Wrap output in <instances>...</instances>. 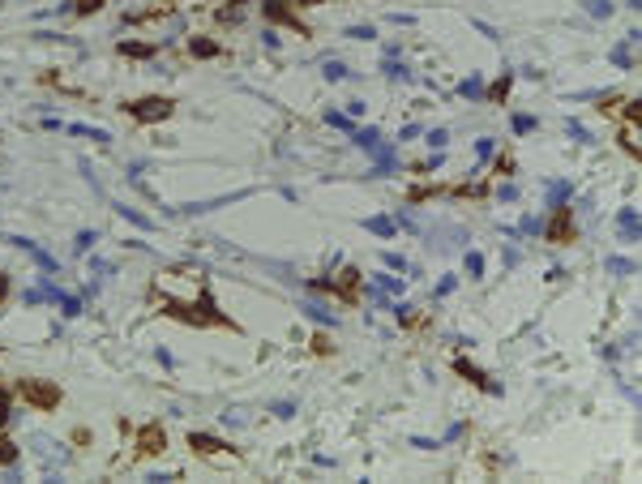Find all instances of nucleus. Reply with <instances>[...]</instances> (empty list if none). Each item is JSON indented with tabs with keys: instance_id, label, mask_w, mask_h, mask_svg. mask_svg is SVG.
<instances>
[{
	"instance_id": "obj_1",
	"label": "nucleus",
	"mask_w": 642,
	"mask_h": 484,
	"mask_svg": "<svg viewBox=\"0 0 642 484\" xmlns=\"http://www.w3.org/2000/svg\"><path fill=\"white\" fill-rule=\"evenodd\" d=\"M163 313L167 317H176V321H184V326H218V330H240L227 313H218V304H214V296H210V287H201V296L189 304V300H176V296H167L163 300Z\"/></svg>"
},
{
	"instance_id": "obj_2",
	"label": "nucleus",
	"mask_w": 642,
	"mask_h": 484,
	"mask_svg": "<svg viewBox=\"0 0 642 484\" xmlns=\"http://www.w3.org/2000/svg\"><path fill=\"white\" fill-rule=\"evenodd\" d=\"M18 395H22L35 412H56V407L65 403V390H60L56 382H48V378H22V382H18Z\"/></svg>"
},
{
	"instance_id": "obj_3",
	"label": "nucleus",
	"mask_w": 642,
	"mask_h": 484,
	"mask_svg": "<svg viewBox=\"0 0 642 484\" xmlns=\"http://www.w3.org/2000/svg\"><path fill=\"white\" fill-rule=\"evenodd\" d=\"M124 111L138 120V125H159V120H167L172 111H176V103L167 99V94H146V99H133V103H124Z\"/></svg>"
},
{
	"instance_id": "obj_4",
	"label": "nucleus",
	"mask_w": 642,
	"mask_h": 484,
	"mask_svg": "<svg viewBox=\"0 0 642 484\" xmlns=\"http://www.w3.org/2000/svg\"><path fill=\"white\" fill-rule=\"evenodd\" d=\"M544 236L553 240V245H574L578 240V219H574V206H553L548 223H544Z\"/></svg>"
},
{
	"instance_id": "obj_5",
	"label": "nucleus",
	"mask_w": 642,
	"mask_h": 484,
	"mask_svg": "<svg viewBox=\"0 0 642 484\" xmlns=\"http://www.w3.org/2000/svg\"><path fill=\"white\" fill-rule=\"evenodd\" d=\"M309 287H313V292H334V296H343L347 304H355V287H360V270H355V266H343V270H334L330 279H313Z\"/></svg>"
},
{
	"instance_id": "obj_6",
	"label": "nucleus",
	"mask_w": 642,
	"mask_h": 484,
	"mask_svg": "<svg viewBox=\"0 0 642 484\" xmlns=\"http://www.w3.org/2000/svg\"><path fill=\"white\" fill-rule=\"evenodd\" d=\"M163 450H167V429H163V424H142V429H138V454L155 458V454H163Z\"/></svg>"
},
{
	"instance_id": "obj_7",
	"label": "nucleus",
	"mask_w": 642,
	"mask_h": 484,
	"mask_svg": "<svg viewBox=\"0 0 642 484\" xmlns=\"http://www.w3.org/2000/svg\"><path fill=\"white\" fill-rule=\"evenodd\" d=\"M454 373H458V378H467L471 386H480V390H488V395H501V386H497V382H492V378H488L484 369H475V365H471V360H467V356H458V360H454Z\"/></svg>"
},
{
	"instance_id": "obj_8",
	"label": "nucleus",
	"mask_w": 642,
	"mask_h": 484,
	"mask_svg": "<svg viewBox=\"0 0 642 484\" xmlns=\"http://www.w3.org/2000/svg\"><path fill=\"white\" fill-rule=\"evenodd\" d=\"M262 13H266V22H275V26L304 31V26H300V18L292 13V5H287V0H266V5H262Z\"/></svg>"
},
{
	"instance_id": "obj_9",
	"label": "nucleus",
	"mask_w": 642,
	"mask_h": 484,
	"mask_svg": "<svg viewBox=\"0 0 642 484\" xmlns=\"http://www.w3.org/2000/svg\"><path fill=\"white\" fill-rule=\"evenodd\" d=\"M189 446H193V454H201V458H210V454H223V450H231L227 441H218V437H210V433H189Z\"/></svg>"
},
{
	"instance_id": "obj_10",
	"label": "nucleus",
	"mask_w": 642,
	"mask_h": 484,
	"mask_svg": "<svg viewBox=\"0 0 642 484\" xmlns=\"http://www.w3.org/2000/svg\"><path fill=\"white\" fill-rule=\"evenodd\" d=\"M616 227L625 240H642V227H638V206H621L616 210Z\"/></svg>"
},
{
	"instance_id": "obj_11",
	"label": "nucleus",
	"mask_w": 642,
	"mask_h": 484,
	"mask_svg": "<svg viewBox=\"0 0 642 484\" xmlns=\"http://www.w3.org/2000/svg\"><path fill=\"white\" fill-rule=\"evenodd\" d=\"M372 155H377V176H394V167H399V159H394V150H390V146H385V142H381V146H377Z\"/></svg>"
},
{
	"instance_id": "obj_12",
	"label": "nucleus",
	"mask_w": 642,
	"mask_h": 484,
	"mask_svg": "<svg viewBox=\"0 0 642 484\" xmlns=\"http://www.w3.org/2000/svg\"><path fill=\"white\" fill-rule=\"evenodd\" d=\"M189 52H193L197 60H210V56H218V43L206 39V35H193V39H189Z\"/></svg>"
},
{
	"instance_id": "obj_13",
	"label": "nucleus",
	"mask_w": 642,
	"mask_h": 484,
	"mask_svg": "<svg viewBox=\"0 0 642 484\" xmlns=\"http://www.w3.org/2000/svg\"><path fill=\"white\" fill-rule=\"evenodd\" d=\"M612 65H616V69H625V73H633V69H638V60H633V43H616V48H612Z\"/></svg>"
},
{
	"instance_id": "obj_14",
	"label": "nucleus",
	"mask_w": 642,
	"mask_h": 484,
	"mask_svg": "<svg viewBox=\"0 0 642 484\" xmlns=\"http://www.w3.org/2000/svg\"><path fill=\"white\" fill-rule=\"evenodd\" d=\"M509 86H514V69H509V73H501V77H497L492 86H484V94H488L492 103H505V94H509Z\"/></svg>"
},
{
	"instance_id": "obj_15",
	"label": "nucleus",
	"mask_w": 642,
	"mask_h": 484,
	"mask_svg": "<svg viewBox=\"0 0 642 484\" xmlns=\"http://www.w3.org/2000/svg\"><path fill=\"white\" fill-rule=\"evenodd\" d=\"M155 52H159L155 43H133V39H124V43H120V56H133V60H150Z\"/></svg>"
},
{
	"instance_id": "obj_16",
	"label": "nucleus",
	"mask_w": 642,
	"mask_h": 484,
	"mask_svg": "<svg viewBox=\"0 0 642 484\" xmlns=\"http://www.w3.org/2000/svg\"><path fill=\"white\" fill-rule=\"evenodd\" d=\"M364 231H372V236H394V231H399V223H394V219H385V214H372V219H364Z\"/></svg>"
},
{
	"instance_id": "obj_17",
	"label": "nucleus",
	"mask_w": 642,
	"mask_h": 484,
	"mask_svg": "<svg viewBox=\"0 0 642 484\" xmlns=\"http://www.w3.org/2000/svg\"><path fill=\"white\" fill-rule=\"evenodd\" d=\"M621 142H625V150L638 159L642 155V142H638V120H625V129H621Z\"/></svg>"
},
{
	"instance_id": "obj_18",
	"label": "nucleus",
	"mask_w": 642,
	"mask_h": 484,
	"mask_svg": "<svg viewBox=\"0 0 642 484\" xmlns=\"http://www.w3.org/2000/svg\"><path fill=\"white\" fill-rule=\"evenodd\" d=\"M582 9H587L591 18H599V22H604V18H612V9H616V5H612V0H582Z\"/></svg>"
},
{
	"instance_id": "obj_19",
	"label": "nucleus",
	"mask_w": 642,
	"mask_h": 484,
	"mask_svg": "<svg viewBox=\"0 0 642 484\" xmlns=\"http://www.w3.org/2000/svg\"><path fill=\"white\" fill-rule=\"evenodd\" d=\"M570 193H574V185H570V180H553V185H548V206H561Z\"/></svg>"
},
{
	"instance_id": "obj_20",
	"label": "nucleus",
	"mask_w": 642,
	"mask_h": 484,
	"mask_svg": "<svg viewBox=\"0 0 642 484\" xmlns=\"http://www.w3.org/2000/svg\"><path fill=\"white\" fill-rule=\"evenodd\" d=\"M35 446H39V454H43V458H52V463H65V458H69V450H56V441H52V437H39Z\"/></svg>"
},
{
	"instance_id": "obj_21",
	"label": "nucleus",
	"mask_w": 642,
	"mask_h": 484,
	"mask_svg": "<svg viewBox=\"0 0 642 484\" xmlns=\"http://www.w3.org/2000/svg\"><path fill=\"white\" fill-rule=\"evenodd\" d=\"M18 454H22V450H18V441L0 437V467H13V463H18Z\"/></svg>"
},
{
	"instance_id": "obj_22",
	"label": "nucleus",
	"mask_w": 642,
	"mask_h": 484,
	"mask_svg": "<svg viewBox=\"0 0 642 484\" xmlns=\"http://www.w3.org/2000/svg\"><path fill=\"white\" fill-rule=\"evenodd\" d=\"M437 193H445V189H441V185H420V189H411V193H407V202H411V206H420V202H428V197H437Z\"/></svg>"
},
{
	"instance_id": "obj_23",
	"label": "nucleus",
	"mask_w": 642,
	"mask_h": 484,
	"mask_svg": "<svg viewBox=\"0 0 642 484\" xmlns=\"http://www.w3.org/2000/svg\"><path fill=\"white\" fill-rule=\"evenodd\" d=\"M69 138H90V142H107L103 129H90V125H69Z\"/></svg>"
},
{
	"instance_id": "obj_24",
	"label": "nucleus",
	"mask_w": 642,
	"mask_h": 484,
	"mask_svg": "<svg viewBox=\"0 0 642 484\" xmlns=\"http://www.w3.org/2000/svg\"><path fill=\"white\" fill-rule=\"evenodd\" d=\"M355 146L377 150V146H381V133H377V129H355Z\"/></svg>"
},
{
	"instance_id": "obj_25",
	"label": "nucleus",
	"mask_w": 642,
	"mask_h": 484,
	"mask_svg": "<svg viewBox=\"0 0 642 484\" xmlns=\"http://www.w3.org/2000/svg\"><path fill=\"white\" fill-rule=\"evenodd\" d=\"M240 18H244V0H236V5H223V9H218V22H223V26H227V22H240Z\"/></svg>"
},
{
	"instance_id": "obj_26",
	"label": "nucleus",
	"mask_w": 642,
	"mask_h": 484,
	"mask_svg": "<svg viewBox=\"0 0 642 484\" xmlns=\"http://www.w3.org/2000/svg\"><path fill=\"white\" fill-rule=\"evenodd\" d=\"M463 266H467V275H471V279H480V275H484V253H475V249H471V253L463 258Z\"/></svg>"
},
{
	"instance_id": "obj_27",
	"label": "nucleus",
	"mask_w": 642,
	"mask_h": 484,
	"mask_svg": "<svg viewBox=\"0 0 642 484\" xmlns=\"http://www.w3.org/2000/svg\"><path fill=\"white\" fill-rule=\"evenodd\" d=\"M103 9V0H73V13L77 18H90V13H99Z\"/></svg>"
},
{
	"instance_id": "obj_28",
	"label": "nucleus",
	"mask_w": 642,
	"mask_h": 484,
	"mask_svg": "<svg viewBox=\"0 0 642 484\" xmlns=\"http://www.w3.org/2000/svg\"><path fill=\"white\" fill-rule=\"evenodd\" d=\"M638 266L629 262V258H608V275H633Z\"/></svg>"
},
{
	"instance_id": "obj_29",
	"label": "nucleus",
	"mask_w": 642,
	"mask_h": 484,
	"mask_svg": "<svg viewBox=\"0 0 642 484\" xmlns=\"http://www.w3.org/2000/svg\"><path fill=\"white\" fill-rule=\"evenodd\" d=\"M326 125H334V129L351 133V116H343V111H326Z\"/></svg>"
},
{
	"instance_id": "obj_30",
	"label": "nucleus",
	"mask_w": 642,
	"mask_h": 484,
	"mask_svg": "<svg viewBox=\"0 0 642 484\" xmlns=\"http://www.w3.org/2000/svg\"><path fill=\"white\" fill-rule=\"evenodd\" d=\"M60 313H65V317H77V313H82V300H77V296H60Z\"/></svg>"
},
{
	"instance_id": "obj_31",
	"label": "nucleus",
	"mask_w": 642,
	"mask_h": 484,
	"mask_svg": "<svg viewBox=\"0 0 642 484\" xmlns=\"http://www.w3.org/2000/svg\"><path fill=\"white\" fill-rule=\"evenodd\" d=\"M309 317H313V321H321V326H334V321H338V317H334V313H326L321 304H309Z\"/></svg>"
},
{
	"instance_id": "obj_32",
	"label": "nucleus",
	"mask_w": 642,
	"mask_h": 484,
	"mask_svg": "<svg viewBox=\"0 0 642 484\" xmlns=\"http://www.w3.org/2000/svg\"><path fill=\"white\" fill-rule=\"evenodd\" d=\"M372 287H381V292H403V283H399V279H390V275H377V279H372Z\"/></svg>"
},
{
	"instance_id": "obj_33",
	"label": "nucleus",
	"mask_w": 642,
	"mask_h": 484,
	"mask_svg": "<svg viewBox=\"0 0 642 484\" xmlns=\"http://www.w3.org/2000/svg\"><path fill=\"white\" fill-rule=\"evenodd\" d=\"M463 94H467V99H480V94H484V82H480V77H467V82H463Z\"/></svg>"
},
{
	"instance_id": "obj_34",
	"label": "nucleus",
	"mask_w": 642,
	"mask_h": 484,
	"mask_svg": "<svg viewBox=\"0 0 642 484\" xmlns=\"http://www.w3.org/2000/svg\"><path fill=\"white\" fill-rule=\"evenodd\" d=\"M9 416H13V412H9V390H5V386H0V429H5V424H9Z\"/></svg>"
},
{
	"instance_id": "obj_35",
	"label": "nucleus",
	"mask_w": 642,
	"mask_h": 484,
	"mask_svg": "<svg viewBox=\"0 0 642 484\" xmlns=\"http://www.w3.org/2000/svg\"><path fill=\"white\" fill-rule=\"evenodd\" d=\"M536 129V116H514V133H531Z\"/></svg>"
},
{
	"instance_id": "obj_36",
	"label": "nucleus",
	"mask_w": 642,
	"mask_h": 484,
	"mask_svg": "<svg viewBox=\"0 0 642 484\" xmlns=\"http://www.w3.org/2000/svg\"><path fill=\"white\" fill-rule=\"evenodd\" d=\"M565 129H570V138H574V142H591V133L578 125V120H565Z\"/></svg>"
},
{
	"instance_id": "obj_37",
	"label": "nucleus",
	"mask_w": 642,
	"mask_h": 484,
	"mask_svg": "<svg viewBox=\"0 0 642 484\" xmlns=\"http://www.w3.org/2000/svg\"><path fill=\"white\" fill-rule=\"evenodd\" d=\"M385 73H390V77H399V82H407V77H411V69H407V65H399V60H390V65H385Z\"/></svg>"
},
{
	"instance_id": "obj_38",
	"label": "nucleus",
	"mask_w": 642,
	"mask_h": 484,
	"mask_svg": "<svg viewBox=\"0 0 642 484\" xmlns=\"http://www.w3.org/2000/svg\"><path fill=\"white\" fill-rule=\"evenodd\" d=\"M343 35H351V39H377V31H372V26H347Z\"/></svg>"
},
{
	"instance_id": "obj_39",
	"label": "nucleus",
	"mask_w": 642,
	"mask_h": 484,
	"mask_svg": "<svg viewBox=\"0 0 642 484\" xmlns=\"http://www.w3.org/2000/svg\"><path fill=\"white\" fill-rule=\"evenodd\" d=\"M445 142H450V133H445V129H433V133H428V146H433V150H441Z\"/></svg>"
},
{
	"instance_id": "obj_40",
	"label": "nucleus",
	"mask_w": 642,
	"mask_h": 484,
	"mask_svg": "<svg viewBox=\"0 0 642 484\" xmlns=\"http://www.w3.org/2000/svg\"><path fill=\"white\" fill-rule=\"evenodd\" d=\"M475 159H480V163H484V159H492V142H488V138H480V142H475Z\"/></svg>"
},
{
	"instance_id": "obj_41",
	"label": "nucleus",
	"mask_w": 642,
	"mask_h": 484,
	"mask_svg": "<svg viewBox=\"0 0 642 484\" xmlns=\"http://www.w3.org/2000/svg\"><path fill=\"white\" fill-rule=\"evenodd\" d=\"M326 77H330V82H338V77H347V69H343L338 60H330V65H326Z\"/></svg>"
},
{
	"instance_id": "obj_42",
	"label": "nucleus",
	"mask_w": 642,
	"mask_h": 484,
	"mask_svg": "<svg viewBox=\"0 0 642 484\" xmlns=\"http://www.w3.org/2000/svg\"><path fill=\"white\" fill-rule=\"evenodd\" d=\"M454 193H458V197H480V193H484V185H458Z\"/></svg>"
},
{
	"instance_id": "obj_43",
	"label": "nucleus",
	"mask_w": 642,
	"mask_h": 484,
	"mask_svg": "<svg viewBox=\"0 0 642 484\" xmlns=\"http://www.w3.org/2000/svg\"><path fill=\"white\" fill-rule=\"evenodd\" d=\"M94 240H99V236H94V231H82V236H77V253H86V249H90V245H94Z\"/></svg>"
},
{
	"instance_id": "obj_44",
	"label": "nucleus",
	"mask_w": 642,
	"mask_h": 484,
	"mask_svg": "<svg viewBox=\"0 0 642 484\" xmlns=\"http://www.w3.org/2000/svg\"><path fill=\"white\" fill-rule=\"evenodd\" d=\"M381 262H385V266H394V270H407V262H403L399 253H381Z\"/></svg>"
},
{
	"instance_id": "obj_45",
	"label": "nucleus",
	"mask_w": 642,
	"mask_h": 484,
	"mask_svg": "<svg viewBox=\"0 0 642 484\" xmlns=\"http://www.w3.org/2000/svg\"><path fill=\"white\" fill-rule=\"evenodd\" d=\"M497 172H501V176H514V159H509V155H501V159H497Z\"/></svg>"
},
{
	"instance_id": "obj_46",
	"label": "nucleus",
	"mask_w": 642,
	"mask_h": 484,
	"mask_svg": "<svg viewBox=\"0 0 642 484\" xmlns=\"http://www.w3.org/2000/svg\"><path fill=\"white\" fill-rule=\"evenodd\" d=\"M497 197H501V202H514V197H519V189H514V185H501Z\"/></svg>"
},
{
	"instance_id": "obj_47",
	"label": "nucleus",
	"mask_w": 642,
	"mask_h": 484,
	"mask_svg": "<svg viewBox=\"0 0 642 484\" xmlns=\"http://www.w3.org/2000/svg\"><path fill=\"white\" fill-rule=\"evenodd\" d=\"M454 283H458V279H454V275H445V279L437 283V296H445V292H454Z\"/></svg>"
},
{
	"instance_id": "obj_48",
	"label": "nucleus",
	"mask_w": 642,
	"mask_h": 484,
	"mask_svg": "<svg viewBox=\"0 0 642 484\" xmlns=\"http://www.w3.org/2000/svg\"><path fill=\"white\" fill-rule=\"evenodd\" d=\"M411 446H420V450H437L441 441H433V437H411Z\"/></svg>"
},
{
	"instance_id": "obj_49",
	"label": "nucleus",
	"mask_w": 642,
	"mask_h": 484,
	"mask_svg": "<svg viewBox=\"0 0 642 484\" xmlns=\"http://www.w3.org/2000/svg\"><path fill=\"white\" fill-rule=\"evenodd\" d=\"M9 296V275H0V300Z\"/></svg>"
},
{
	"instance_id": "obj_50",
	"label": "nucleus",
	"mask_w": 642,
	"mask_h": 484,
	"mask_svg": "<svg viewBox=\"0 0 642 484\" xmlns=\"http://www.w3.org/2000/svg\"><path fill=\"white\" fill-rule=\"evenodd\" d=\"M296 5H304V9H309V5H321V0H296Z\"/></svg>"
}]
</instances>
